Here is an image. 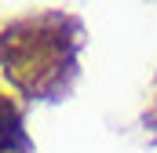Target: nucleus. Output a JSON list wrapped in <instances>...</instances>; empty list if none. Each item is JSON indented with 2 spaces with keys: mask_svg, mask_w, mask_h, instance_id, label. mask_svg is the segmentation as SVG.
I'll use <instances>...</instances> for the list:
<instances>
[{
  "mask_svg": "<svg viewBox=\"0 0 157 153\" xmlns=\"http://www.w3.org/2000/svg\"><path fill=\"white\" fill-rule=\"evenodd\" d=\"M84 22L44 7L0 22V76L22 102H59L80 73Z\"/></svg>",
  "mask_w": 157,
  "mask_h": 153,
  "instance_id": "obj_1",
  "label": "nucleus"
},
{
  "mask_svg": "<svg viewBox=\"0 0 157 153\" xmlns=\"http://www.w3.org/2000/svg\"><path fill=\"white\" fill-rule=\"evenodd\" d=\"M0 153H33V139L26 131V106L7 84H0Z\"/></svg>",
  "mask_w": 157,
  "mask_h": 153,
  "instance_id": "obj_2",
  "label": "nucleus"
}]
</instances>
